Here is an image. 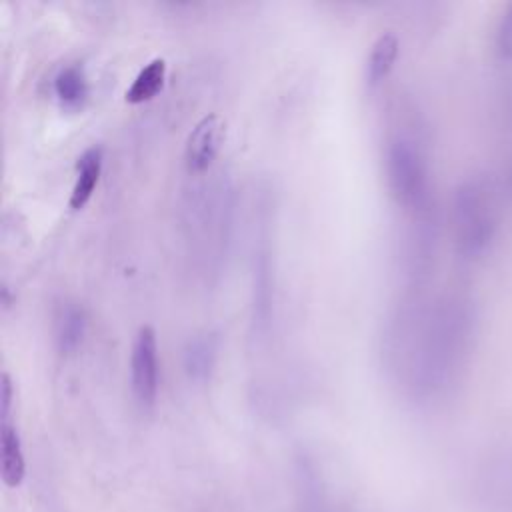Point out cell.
Masks as SVG:
<instances>
[{
    "instance_id": "1",
    "label": "cell",
    "mask_w": 512,
    "mask_h": 512,
    "mask_svg": "<svg viewBox=\"0 0 512 512\" xmlns=\"http://www.w3.org/2000/svg\"><path fill=\"white\" fill-rule=\"evenodd\" d=\"M384 170L388 190L406 208H420L426 200L428 172L418 138L408 132H394L386 140Z\"/></svg>"
},
{
    "instance_id": "2",
    "label": "cell",
    "mask_w": 512,
    "mask_h": 512,
    "mask_svg": "<svg viewBox=\"0 0 512 512\" xmlns=\"http://www.w3.org/2000/svg\"><path fill=\"white\" fill-rule=\"evenodd\" d=\"M130 386L136 404L152 410L158 396V342L150 324L138 328L130 354Z\"/></svg>"
},
{
    "instance_id": "3",
    "label": "cell",
    "mask_w": 512,
    "mask_h": 512,
    "mask_svg": "<svg viewBox=\"0 0 512 512\" xmlns=\"http://www.w3.org/2000/svg\"><path fill=\"white\" fill-rule=\"evenodd\" d=\"M226 140V120L218 112L204 114L190 130L184 144V166L190 174L210 168Z\"/></svg>"
},
{
    "instance_id": "4",
    "label": "cell",
    "mask_w": 512,
    "mask_h": 512,
    "mask_svg": "<svg viewBox=\"0 0 512 512\" xmlns=\"http://www.w3.org/2000/svg\"><path fill=\"white\" fill-rule=\"evenodd\" d=\"M218 358V336L214 332H200L188 338L182 350V366L190 380L206 382L212 376Z\"/></svg>"
},
{
    "instance_id": "5",
    "label": "cell",
    "mask_w": 512,
    "mask_h": 512,
    "mask_svg": "<svg viewBox=\"0 0 512 512\" xmlns=\"http://www.w3.org/2000/svg\"><path fill=\"white\" fill-rule=\"evenodd\" d=\"M102 162H104V154L100 146H90L78 156L76 178H74L70 200H68L72 210L84 208L86 202L92 198V192L102 174Z\"/></svg>"
},
{
    "instance_id": "6",
    "label": "cell",
    "mask_w": 512,
    "mask_h": 512,
    "mask_svg": "<svg viewBox=\"0 0 512 512\" xmlns=\"http://www.w3.org/2000/svg\"><path fill=\"white\" fill-rule=\"evenodd\" d=\"M2 482L8 488H18L26 478V458L22 440L10 418H2Z\"/></svg>"
},
{
    "instance_id": "7",
    "label": "cell",
    "mask_w": 512,
    "mask_h": 512,
    "mask_svg": "<svg viewBox=\"0 0 512 512\" xmlns=\"http://www.w3.org/2000/svg\"><path fill=\"white\" fill-rule=\"evenodd\" d=\"M86 312L74 302L60 306L56 314V346L60 354H72L84 340Z\"/></svg>"
},
{
    "instance_id": "8",
    "label": "cell",
    "mask_w": 512,
    "mask_h": 512,
    "mask_svg": "<svg viewBox=\"0 0 512 512\" xmlns=\"http://www.w3.org/2000/svg\"><path fill=\"white\" fill-rule=\"evenodd\" d=\"M398 56V36L394 32H382L368 54L366 60V84L376 88L390 74Z\"/></svg>"
},
{
    "instance_id": "9",
    "label": "cell",
    "mask_w": 512,
    "mask_h": 512,
    "mask_svg": "<svg viewBox=\"0 0 512 512\" xmlns=\"http://www.w3.org/2000/svg\"><path fill=\"white\" fill-rule=\"evenodd\" d=\"M166 78V60L164 58H152L132 80V84L126 88V102L140 104L150 98H154Z\"/></svg>"
},
{
    "instance_id": "10",
    "label": "cell",
    "mask_w": 512,
    "mask_h": 512,
    "mask_svg": "<svg viewBox=\"0 0 512 512\" xmlns=\"http://www.w3.org/2000/svg\"><path fill=\"white\" fill-rule=\"evenodd\" d=\"M54 94L68 108H78L88 98V78L80 64H68L54 76Z\"/></svg>"
},
{
    "instance_id": "11",
    "label": "cell",
    "mask_w": 512,
    "mask_h": 512,
    "mask_svg": "<svg viewBox=\"0 0 512 512\" xmlns=\"http://www.w3.org/2000/svg\"><path fill=\"white\" fill-rule=\"evenodd\" d=\"M12 408V380L8 372H2V418H10Z\"/></svg>"
}]
</instances>
